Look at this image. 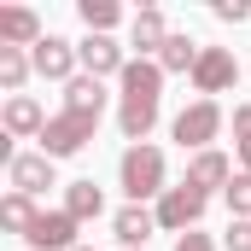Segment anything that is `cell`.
I'll return each instance as SVG.
<instances>
[{"mask_svg": "<svg viewBox=\"0 0 251 251\" xmlns=\"http://www.w3.org/2000/svg\"><path fill=\"white\" fill-rule=\"evenodd\" d=\"M117 82H123L117 128H123V140L146 146V134H152V123H158V100H164V70H158V59H128V70L117 76Z\"/></svg>", "mask_w": 251, "mask_h": 251, "instance_id": "cell-1", "label": "cell"}, {"mask_svg": "<svg viewBox=\"0 0 251 251\" xmlns=\"http://www.w3.org/2000/svg\"><path fill=\"white\" fill-rule=\"evenodd\" d=\"M117 181H123L128 204H146V199H164V152L158 146H128L123 164H117Z\"/></svg>", "mask_w": 251, "mask_h": 251, "instance_id": "cell-2", "label": "cell"}, {"mask_svg": "<svg viewBox=\"0 0 251 251\" xmlns=\"http://www.w3.org/2000/svg\"><path fill=\"white\" fill-rule=\"evenodd\" d=\"M94 128H100V117H94V111H59V117H47V128H41V152L59 164V158L82 152V146L94 140Z\"/></svg>", "mask_w": 251, "mask_h": 251, "instance_id": "cell-3", "label": "cell"}, {"mask_svg": "<svg viewBox=\"0 0 251 251\" xmlns=\"http://www.w3.org/2000/svg\"><path fill=\"white\" fill-rule=\"evenodd\" d=\"M170 134H176V140L187 146L193 158H199V152H210V140L222 134V105H216V100H193L187 111H181V117L170 123Z\"/></svg>", "mask_w": 251, "mask_h": 251, "instance_id": "cell-4", "label": "cell"}, {"mask_svg": "<svg viewBox=\"0 0 251 251\" xmlns=\"http://www.w3.org/2000/svg\"><path fill=\"white\" fill-rule=\"evenodd\" d=\"M240 82V59L228 53V47H204L199 64H193V88H199V100H210V94H228Z\"/></svg>", "mask_w": 251, "mask_h": 251, "instance_id": "cell-5", "label": "cell"}, {"mask_svg": "<svg viewBox=\"0 0 251 251\" xmlns=\"http://www.w3.org/2000/svg\"><path fill=\"white\" fill-rule=\"evenodd\" d=\"M199 216H204V193L199 187H170L164 199H158V228H170V234H193L199 228Z\"/></svg>", "mask_w": 251, "mask_h": 251, "instance_id": "cell-6", "label": "cell"}, {"mask_svg": "<svg viewBox=\"0 0 251 251\" xmlns=\"http://www.w3.org/2000/svg\"><path fill=\"white\" fill-rule=\"evenodd\" d=\"M29 59H35V76H47V82H64V88H70V82H76V47H70V41H64V35H41V41H35V47H29Z\"/></svg>", "mask_w": 251, "mask_h": 251, "instance_id": "cell-7", "label": "cell"}, {"mask_svg": "<svg viewBox=\"0 0 251 251\" xmlns=\"http://www.w3.org/2000/svg\"><path fill=\"white\" fill-rule=\"evenodd\" d=\"M6 181H12V193H24V199H41L47 187H59L47 152H18V158L6 164Z\"/></svg>", "mask_w": 251, "mask_h": 251, "instance_id": "cell-8", "label": "cell"}, {"mask_svg": "<svg viewBox=\"0 0 251 251\" xmlns=\"http://www.w3.org/2000/svg\"><path fill=\"white\" fill-rule=\"evenodd\" d=\"M76 228H82V222H76L70 210H41L24 240H29V251H70L76 246Z\"/></svg>", "mask_w": 251, "mask_h": 251, "instance_id": "cell-9", "label": "cell"}, {"mask_svg": "<svg viewBox=\"0 0 251 251\" xmlns=\"http://www.w3.org/2000/svg\"><path fill=\"white\" fill-rule=\"evenodd\" d=\"M76 59H82V76H123L128 70V59H123V47L111 41V35H88L82 47H76Z\"/></svg>", "mask_w": 251, "mask_h": 251, "instance_id": "cell-10", "label": "cell"}, {"mask_svg": "<svg viewBox=\"0 0 251 251\" xmlns=\"http://www.w3.org/2000/svg\"><path fill=\"white\" fill-rule=\"evenodd\" d=\"M0 128H6L12 140H29V134L41 140V128H47V117H41V105H35L29 94H12V100L0 105Z\"/></svg>", "mask_w": 251, "mask_h": 251, "instance_id": "cell-11", "label": "cell"}, {"mask_svg": "<svg viewBox=\"0 0 251 251\" xmlns=\"http://www.w3.org/2000/svg\"><path fill=\"white\" fill-rule=\"evenodd\" d=\"M47 29L29 6H0V47H35Z\"/></svg>", "mask_w": 251, "mask_h": 251, "instance_id": "cell-12", "label": "cell"}, {"mask_svg": "<svg viewBox=\"0 0 251 251\" xmlns=\"http://www.w3.org/2000/svg\"><path fill=\"white\" fill-rule=\"evenodd\" d=\"M176 29L164 24V12L158 6H146V12H134V24H128V47L146 59V53H164V41H170Z\"/></svg>", "mask_w": 251, "mask_h": 251, "instance_id": "cell-13", "label": "cell"}, {"mask_svg": "<svg viewBox=\"0 0 251 251\" xmlns=\"http://www.w3.org/2000/svg\"><path fill=\"white\" fill-rule=\"evenodd\" d=\"M228 181H234V164H228L216 146H210V152H199V158L187 164V187H199L204 199H210L216 187H228Z\"/></svg>", "mask_w": 251, "mask_h": 251, "instance_id": "cell-14", "label": "cell"}, {"mask_svg": "<svg viewBox=\"0 0 251 251\" xmlns=\"http://www.w3.org/2000/svg\"><path fill=\"white\" fill-rule=\"evenodd\" d=\"M111 228H117V240L128 251H140L152 234H158V210H146V204H123L117 216H111Z\"/></svg>", "mask_w": 251, "mask_h": 251, "instance_id": "cell-15", "label": "cell"}, {"mask_svg": "<svg viewBox=\"0 0 251 251\" xmlns=\"http://www.w3.org/2000/svg\"><path fill=\"white\" fill-rule=\"evenodd\" d=\"M199 53H204V47H199L193 35H170V41H164V53H158V70H164V76H193Z\"/></svg>", "mask_w": 251, "mask_h": 251, "instance_id": "cell-16", "label": "cell"}, {"mask_svg": "<svg viewBox=\"0 0 251 251\" xmlns=\"http://www.w3.org/2000/svg\"><path fill=\"white\" fill-rule=\"evenodd\" d=\"M64 111H105V82L100 76H76L70 88H64Z\"/></svg>", "mask_w": 251, "mask_h": 251, "instance_id": "cell-17", "label": "cell"}, {"mask_svg": "<svg viewBox=\"0 0 251 251\" xmlns=\"http://www.w3.org/2000/svg\"><path fill=\"white\" fill-rule=\"evenodd\" d=\"M64 210H70L76 222H94V216L105 210V193L94 187V181H70V187H64Z\"/></svg>", "mask_w": 251, "mask_h": 251, "instance_id": "cell-18", "label": "cell"}, {"mask_svg": "<svg viewBox=\"0 0 251 251\" xmlns=\"http://www.w3.org/2000/svg\"><path fill=\"white\" fill-rule=\"evenodd\" d=\"M76 12H82V24H88V35H111V29L123 24V6H117V0H82Z\"/></svg>", "mask_w": 251, "mask_h": 251, "instance_id": "cell-19", "label": "cell"}, {"mask_svg": "<svg viewBox=\"0 0 251 251\" xmlns=\"http://www.w3.org/2000/svg\"><path fill=\"white\" fill-rule=\"evenodd\" d=\"M35 216H41V210H35V199H24V193H6V199H0V228L29 234V228H35Z\"/></svg>", "mask_w": 251, "mask_h": 251, "instance_id": "cell-20", "label": "cell"}, {"mask_svg": "<svg viewBox=\"0 0 251 251\" xmlns=\"http://www.w3.org/2000/svg\"><path fill=\"white\" fill-rule=\"evenodd\" d=\"M29 70H35V59H29L24 47H0V88H6V94H18V88L29 82Z\"/></svg>", "mask_w": 251, "mask_h": 251, "instance_id": "cell-21", "label": "cell"}, {"mask_svg": "<svg viewBox=\"0 0 251 251\" xmlns=\"http://www.w3.org/2000/svg\"><path fill=\"white\" fill-rule=\"evenodd\" d=\"M222 193H228V210H234V216H251V170H240Z\"/></svg>", "mask_w": 251, "mask_h": 251, "instance_id": "cell-22", "label": "cell"}, {"mask_svg": "<svg viewBox=\"0 0 251 251\" xmlns=\"http://www.w3.org/2000/svg\"><path fill=\"white\" fill-rule=\"evenodd\" d=\"M234 146H240V164L251 170V105H234Z\"/></svg>", "mask_w": 251, "mask_h": 251, "instance_id": "cell-23", "label": "cell"}, {"mask_svg": "<svg viewBox=\"0 0 251 251\" xmlns=\"http://www.w3.org/2000/svg\"><path fill=\"white\" fill-rule=\"evenodd\" d=\"M228 251H251V216H234L228 222Z\"/></svg>", "mask_w": 251, "mask_h": 251, "instance_id": "cell-24", "label": "cell"}, {"mask_svg": "<svg viewBox=\"0 0 251 251\" xmlns=\"http://www.w3.org/2000/svg\"><path fill=\"white\" fill-rule=\"evenodd\" d=\"M216 18H222V24H246V18H251V0H216Z\"/></svg>", "mask_w": 251, "mask_h": 251, "instance_id": "cell-25", "label": "cell"}, {"mask_svg": "<svg viewBox=\"0 0 251 251\" xmlns=\"http://www.w3.org/2000/svg\"><path fill=\"white\" fill-rule=\"evenodd\" d=\"M176 251H216V246H210V234H199V228H193V234L176 240Z\"/></svg>", "mask_w": 251, "mask_h": 251, "instance_id": "cell-26", "label": "cell"}, {"mask_svg": "<svg viewBox=\"0 0 251 251\" xmlns=\"http://www.w3.org/2000/svg\"><path fill=\"white\" fill-rule=\"evenodd\" d=\"M76 251H88V246H76Z\"/></svg>", "mask_w": 251, "mask_h": 251, "instance_id": "cell-27", "label": "cell"}]
</instances>
